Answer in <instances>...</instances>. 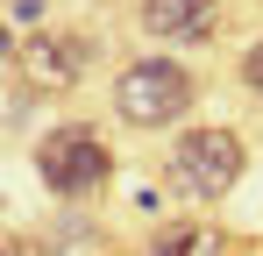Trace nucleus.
<instances>
[{
	"instance_id": "nucleus-1",
	"label": "nucleus",
	"mask_w": 263,
	"mask_h": 256,
	"mask_svg": "<svg viewBox=\"0 0 263 256\" xmlns=\"http://www.w3.org/2000/svg\"><path fill=\"white\" fill-rule=\"evenodd\" d=\"M199 107V79L178 64V57H135L121 64V79H114V121L121 128H142V135H157V128H178L185 114Z\"/></svg>"
},
{
	"instance_id": "nucleus-2",
	"label": "nucleus",
	"mask_w": 263,
	"mask_h": 256,
	"mask_svg": "<svg viewBox=\"0 0 263 256\" xmlns=\"http://www.w3.org/2000/svg\"><path fill=\"white\" fill-rule=\"evenodd\" d=\"M36 178H43L50 199L79 207V199H92V192H107L114 150H107V135H100L92 121H57V128H43V142H36Z\"/></svg>"
},
{
	"instance_id": "nucleus-3",
	"label": "nucleus",
	"mask_w": 263,
	"mask_h": 256,
	"mask_svg": "<svg viewBox=\"0 0 263 256\" xmlns=\"http://www.w3.org/2000/svg\"><path fill=\"white\" fill-rule=\"evenodd\" d=\"M242 164H249V150H242L235 128H185V135L171 142V192L199 199V207H214V199L235 192Z\"/></svg>"
},
{
	"instance_id": "nucleus-4",
	"label": "nucleus",
	"mask_w": 263,
	"mask_h": 256,
	"mask_svg": "<svg viewBox=\"0 0 263 256\" xmlns=\"http://www.w3.org/2000/svg\"><path fill=\"white\" fill-rule=\"evenodd\" d=\"M92 57H100V43L86 29H43V36L22 43V64H29V79L50 85V93H64V85H79L92 71Z\"/></svg>"
},
{
	"instance_id": "nucleus-5",
	"label": "nucleus",
	"mask_w": 263,
	"mask_h": 256,
	"mask_svg": "<svg viewBox=\"0 0 263 256\" xmlns=\"http://www.w3.org/2000/svg\"><path fill=\"white\" fill-rule=\"evenodd\" d=\"M135 22H142V36L192 50V43L220 36V0H135Z\"/></svg>"
},
{
	"instance_id": "nucleus-6",
	"label": "nucleus",
	"mask_w": 263,
	"mask_h": 256,
	"mask_svg": "<svg viewBox=\"0 0 263 256\" xmlns=\"http://www.w3.org/2000/svg\"><path fill=\"white\" fill-rule=\"evenodd\" d=\"M149 256H220V235H206L199 221H171V228H157Z\"/></svg>"
},
{
	"instance_id": "nucleus-7",
	"label": "nucleus",
	"mask_w": 263,
	"mask_h": 256,
	"mask_svg": "<svg viewBox=\"0 0 263 256\" xmlns=\"http://www.w3.org/2000/svg\"><path fill=\"white\" fill-rule=\"evenodd\" d=\"M242 93H249V100H263V36L242 50Z\"/></svg>"
},
{
	"instance_id": "nucleus-8",
	"label": "nucleus",
	"mask_w": 263,
	"mask_h": 256,
	"mask_svg": "<svg viewBox=\"0 0 263 256\" xmlns=\"http://www.w3.org/2000/svg\"><path fill=\"white\" fill-rule=\"evenodd\" d=\"M0 256H50L36 235H22V228H0Z\"/></svg>"
}]
</instances>
